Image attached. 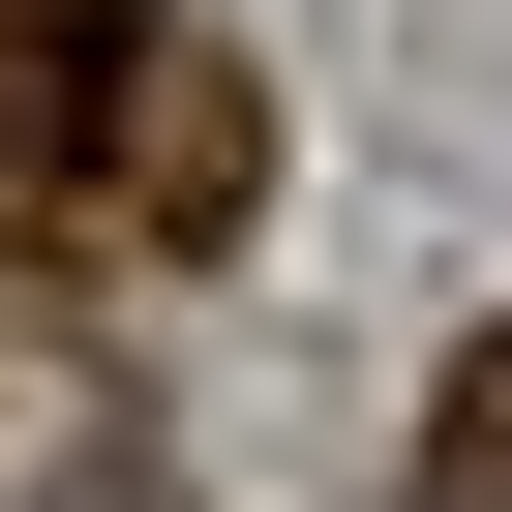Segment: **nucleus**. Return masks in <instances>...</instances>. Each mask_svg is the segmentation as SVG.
Returning a JSON list of instances; mask_svg holds the SVG:
<instances>
[{
  "label": "nucleus",
  "mask_w": 512,
  "mask_h": 512,
  "mask_svg": "<svg viewBox=\"0 0 512 512\" xmlns=\"http://www.w3.org/2000/svg\"><path fill=\"white\" fill-rule=\"evenodd\" d=\"M61 121H151V31H0V181H61Z\"/></svg>",
  "instance_id": "nucleus-1"
},
{
  "label": "nucleus",
  "mask_w": 512,
  "mask_h": 512,
  "mask_svg": "<svg viewBox=\"0 0 512 512\" xmlns=\"http://www.w3.org/2000/svg\"><path fill=\"white\" fill-rule=\"evenodd\" d=\"M452 512H512V332H482V392H452Z\"/></svg>",
  "instance_id": "nucleus-2"
}]
</instances>
